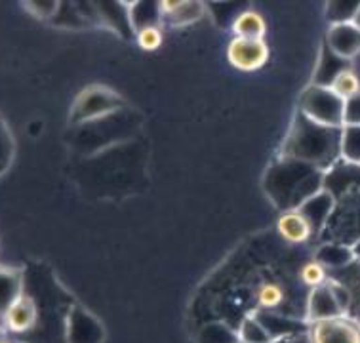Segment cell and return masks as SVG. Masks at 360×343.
<instances>
[{
    "label": "cell",
    "instance_id": "1",
    "mask_svg": "<svg viewBox=\"0 0 360 343\" xmlns=\"http://www.w3.org/2000/svg\"><path fill=\"white\" fill-rule=\"evenodd\" d=\"M340 139L341 130L316 126L302 115V122H295L290 134V155L303 162L321 164L326 159H332L334 153H340Z\"/></svg>",
    "mask_w": 360,
    "mask_h": 343
},
{
    "label": "cell",
    "instance_id": "2",
    "mask_svg": "<svg viewBox=\"0 0 360 343\" xmlns=\"http://www.w3.org/2000/svg\"><path fill=\"white\" fill-rule=\"evenodd\" d=\"M345 101L326 84H313L302 96V115L313 124L324 128H343Z\"/></svg>",
    "mask_w": 360,
    "mask_h": 343
},
{
    "label": "cell",
    "instance_id": "3",
    "mask_svg": "<svg viewBox=\"0 0 360 343\" xmlns=\"http://www.w3.org/2000/svg\"><path fill=\"white\" fill-rule=\"evenodd\" d=\"M227 60L233 67L252 73L262 69L269 60V46L265 40H252V39H235L229 42L227 48Z\"/></svg>",
    "mask_w": 360,
    "mask_h": 343
},
{
    "label": "cell",
    "instance_id": "4",
    "mask_svg": "<svg viewBox=\"0 0 360 343\" xmlns=\"http://www.w3.org/2000/svg\"><path fill=\"white\" fill-rule=\"evenodd\" d=\"M328 50L338 60L353 61L360 56V29L353 21L332 23L326 34Z\"/></svg>",
    "mask_w": 360,
    "mask_h": 343
},
{
    "label": "cell",
    "instance_id": "5",
    "mask_svg": "<svg viewBox=\"0 0 360 343\" xmlns=\"http://www.w3.org/2000/svg\"><path fill=\"white\" fill-rule=\"evenodd\" d=\"M313 337L314 343H360V330L347 317H334L319 321Z\"/></svg>",
    "mask_w": 360,
    "mask_h": 343
},
{
    "label": "cell",
    "instance_id": "6",
    "mask_svg": "<svg viewBox=\"0 0 360 343\" xmlns=\"http://www.w3.org/2000/svg\"><path fill=\"white\" fill-rule=\"evenodd\" d=\"M335 208V198L328 191H319L311 195L307 200H303L297 206V210L302 212L303 218L307 219L313 233H319L326 225V221L332 216Z\"/></svg>",
    "mask_w": 360,
    "mask_h": 343
},
{
    "label": "cell",
    "instance_id": "7",
    "mask_svg": "<svg viewBox=\"0 0 360 343\" xmlns=\"http://www.w3.org/2000/svg\"><path fill=\"white\" fill-rule=\"evenodd\" d=\"M276 229L282 235V238L292 242V245H303L313 235L311 225H309L307 219L303 218V214L297 208L284 212L281 218H278Z\"/></svg>",
    "mask_w": 360,
    "mask_h": 343
},
{
    "label": "cell",
    "instance_id": "8",
    "mask_svg": "<svg viewBox=\"0 0 360 343\" xmlns=\"http://www.w3.org/2000/svg\"><path fill=\"white\" fill-rule=\"evenodd\" d=\"M2 318H4V324H6L8 330H29L34 324V321H37V307H34V302L29 296H25V294H21V296L8 307V311L2 315Z\"/></svg>",
    "mask_w": 360,
    "mask_h": 343
},
{
    "label": "cell",
    "instance_id": "9",
    "mask_svg": "<svg viewBox=\"0 0 360 343\" xmlns=\"http://www.w3.org/2000/svg\"><path fill=\"white\" fill-rule=\"evenodd\" d=\"M160 18L170 25H189L200 20L204 13V6L198 2H162L160 6Z\"/></svg>",
    "mask_w": 360,
    "mask_h": 343
},
{
    "label": "cell",
    "instance_id": "10",
    "mask_svg": "<svg viewBox=\"0 0 360 343\" xmlns=\"http://www.w3.org/2000/svg\"><path fill=\"white\" fill-rule=\"evenodd\" d=\"M267 31V25L263 21L262 13L248 10L236 15V20L233 21V33L238 39H252V40H263Z\"/></svg>",
    "mask_w": 360,
    "mask_h": 343
},
{
    "label": "cell",
    "instance_id": "11",
    "mask_svg": "<svg viewBox=\"0 0 360 343\" xmlns=\"http://www.w3.org/2000/svg\"><path fill=\"white\" fill-rule=\"evenodd\" d=\"M21 275L18 271L0 267V317L21 296Z\"/></svg>",
    "mask_w": 360,
    "mask_h": 343
},
{
    "label": "cell",
    "instance_id": "12",
    "mask_svg": "<svg viewBox=\"0 0 360 343\" xmlns=\"http://www.w3.org/2000/svg\"><path fill=\"white\" fill-rule=\"evenodd\" d=\"M328 86H330L343 101H347V99L354 98L356 93H360V77L353 67H341L340 71L332 77V80H330V84Z\"/></svg>",
    "mask_w": 360,
    "mask_h": 343
},
{
    "label": "cell",
    "instance_id": "13",
    "mask_svg": "<svg viewBox=\"0 0 360 343\" xmlns=\"http://www.w3.org/2000/svg\"><path fill=\"white\" fill-rule=\"evenodd\" d=\"M314 261H319L324 267H345L351 261H354V257L353 252H351V246L330 242V245H324L319 248Z\"/></svg>",
    "mask_w": 360,
    "mask_h": 343
},
{
    "label": "cell",
    "instance_id": "14",
    "mask_svg": "<svg viewBox=\"0 0 360 343\" xmlns=\"http://www.w3.org/2000/svg\"><path fill=\"white\" fill-rule=\"evenodd\" d=\"M340 155L349 164L360 166V126H343L341 128Z\"/></svg>",
    "mask_w": 360,
    "mask_h": 343
},
{
    "label": "cell",
    "instance_id": "15",
    "mask_svg": "<svg viewBox=\"0 0 360 343\" xmlns=\"http://www.w3.org/2000/svg\"><path fill=\"white\" fill-rule=\"evenodd\" d=\"M302 280L311 288H319V286L328 283L326 267L319 261H309L302 267Z\"/></svg>",
    "mask_w": 360,
    "mask_h": 343
},
{
    "label": "cell",
    "instance_id": "16",
    "mask_svg": "<svg viewBox=\"0 0 360 343\" xmlns=\"http://www.w3.org/2000/svg\"><path fill=\"white\" fill-rule=\"evenodd\" d=\"M282 297H284V292L278 284L265 283L262 284V288L257 292V304L262 305L263 309H273L281 304Z\"/></svg>",
    "mask_w": 360,
    "mask_h": 343
},
{
    "label": "cell",
    "instance_id": "17",
    "mask_svg": "<svg viewBox=\"0 0 360 343\" xmlns=\"http://www.w3.org/2000/svg\"><path fill=\"white\" fill-rule=\"evenodd\" d=\"M138 44L143 50H157L162 44V31L157 25H143L138 29Z\"/></svg>",
    "mask_w": 360,
    "mask_h": 343
},
{
    "label": "cell",
    "instance_id": "18",
    "mask_svg": "<svg viewBox=\"0 0 360 343\" xmlns=\"http://www.w3.org/2000/svg\"><path fill=\"white\" fill-rule=\"evenodd\" d=\"M243 339L250 343H267L271 337L263 326L259 324V321L256 318H246V323L243 324Z\"/></svg>",
    "mask_w": 360,
    "mask_h": 343
},
{
    "label": "cell",
    "instance_id": "19",
    "mask_svg": "<svg viewBox=\"0 0 360 343\" xmlns=\"http://www.w3.org/2000/svg\"><path fill=\"white\" fill-rule=\"evenodd\" d=\"M343 126H360V93L345 101Z\"/></svg>",
    "mask_w": 360,
    "mask_h": 343
},
{
    "label": "cell",
    "instance_id": "20",
    "mask_svg": "<svg viewBox=\"0 0 360 343\" xmlns=\"http://www.w3.org/2000/svg\"><path fill=\"white\" fill-rule=\"evenodd\" d=\"M351 252H353L354 261H360V238L354 242V245H351Z\"/></svg>",
    "mask_w": 360,
    "mask_h": 343
},
{
    "label": "cell",
    "instance_id": "21",
    "mask_svg": "<svg viewBox=\"0 0 360 343\" xmlns=\"http://www.w3.org/2000/svg\"><path fill=\"white\" fill-rule=\"evenodd\" d=\"M353 23L356 27H359L360 29V6H359V10H356V13H354V18H353Z\"/></svg>",
    "mask_w": 360,
    "mask_h": 343
}]
</instances>
